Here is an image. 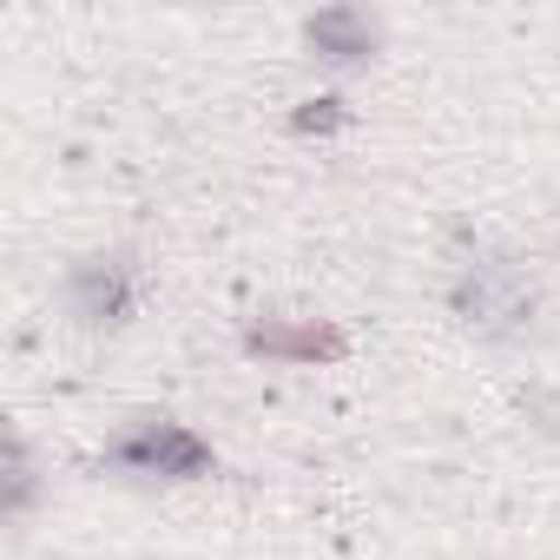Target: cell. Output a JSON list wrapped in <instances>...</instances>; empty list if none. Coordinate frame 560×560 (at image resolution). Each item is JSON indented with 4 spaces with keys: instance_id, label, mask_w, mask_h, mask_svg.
Here are the masks:
<instances>
[{
    "instance_id": "cell-1",
    "label": "cell",
    "mask_w": 560,
    "mask_h": 560,
    "mask_svg": "<svg viewBox=\"0 0 560 560\" xmlns=\"http://www.w3.org/2000/svg\"><path fill=\"white\" fill-rule=\"evenodd\" d=\"M100 468L126 475V481H205V475H218V455L178 416L139 409L113 429V442L100 448Z\"/></svg>"
},
{
    "instance_id": "cell-2",
    "label": "cell",
    "mask_w": 560,
    "mask_h": 560,
    "mask_svg": "<svg viewBox=\"0 0 560 560\" xmlns=\"http://www.w3.org/2000/svg\"><path fill=\"white\" fill-rule=\"evenodd\" d=\"M448 311H455L481 343H514V337H527L540 298H534L527 270H521L514 257H488V250H481V257H468V264L455 270Z\"/></svg>"
},
{
    "instance_id": "cell-3",
    "label": "cell",
    "mask_w": 560,
    "mask_h": 560,
    "mask_svg": "<svg viewBox=\"0 0 560 560\" xmlns=\"http://www.w3.org/2000/svg\"><path fill=\"white\" fill-rule=\"evenodd\" d=\"M139 264L126 250H100V257H80L67 277H60V304L80 330H126L139 317Z\"/></svg>"
},
{
    "instance_id": "cell-4",
    "label": "cell",
    "mask_w": 560,
    "mask_h": 560,
    "mask_svg": "<svg viewBox=\"0 0 560 560\" xmlns=\"http://www.w3.org/2000/svg\"><path fill=\"white\" fill-rule=\"evenodd\" d=\"M304 47L330 67V73H363L383 47V21L363 8H324L304 21Z\"/></svg>"
},
{
    "instance_id": "cell-5",
    "label": "cell",
    "mask_w": 560,
    "mask_h": 560,
    "mask_svg": "<svg viewBox=\"0 0 560 560\" xmlns=\"http://www.w3.org/2000/svg\"><path fill=\"white\" fill-rule=\"evenodd\" d=\"M350 350V337L337 324H291V317H257L244 330V357H264V363H337Z\"/></svg>"
},
{
    "instance_id": "cell-6",
    "label": "cell",
    "mask_w": 560,
    "mask_h": 560,
    "mask_svg": "<svg viewBox=\"0 0 560 560\" xmlns=\"http://www.w3.org/2000/svg\"><path fill=\"white\" fill-rule=\"evenodd\" d=\"M350 126V106L337 100V93H317V100H304L298 113H291V132H304V139H330V132H343Z\"/></svg>"
},
{
    "instance_id": "cell-7",
    "label": "cell",
    "mask_w": 560,
    "mask_h": 560,
    "mask_svg": "<svg viewBox=\"0 0 560 560\" xmlns=\"http://www.w3.org/2000/svg\"><path fill=\"white\" fill-rule=\"evenodd\" d=\"M27 501H34V468H27V442H14L8 448V514L21 521Z\"/></svg>"
}]
</instances>
